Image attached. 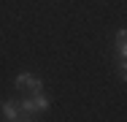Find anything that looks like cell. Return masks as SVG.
<instances>
[{"mask_svg": "<svg viewBox=\"0 0 127 122\" xmlns=\"http://www.w3.org/2000/svg\"><path fill=\"white\" fill-rule=\"evenodd\" d=\"M14 84H16V90H25V95H35V92H43V81L38 79V76H32V73H19L16 79H14Z\"/></svg>", "mask_w": 127, "mask_h": 122, "instance_id": "cell-1", "label": "cell"}, {"mask_svg": "<svg viewBox=\"0 0 127 122\" xmlns=\"http://www.w3.org/2000/svg\"><path fill=\"white\" fill-rule=\"evenodd\" d=\"M0 114H3V120H8V122H19L22 120V114H19V100H3V103H0Z\"/></svg>", "mask_w": 127, "mask_h": 122, "instance_id": "cell-2", "label": "cell"}, {"mask_svg": "<svg viewBox=\"0 0 127 122\" xmlns=\"http://www.w3.org/2000/svg\"><path fill=\"white\" fill-rule=\"evenodd\" d=\"M114 52H116V57H127V33H125V27H119V30H116Z\"/></svg>", "mask_w": 127, "mask_h": 122, "instance_id": "cell-3", "label": "cell"}, {"mask_svg": "<svg viewBox=\"0 0 127 122\" xmlns=\"http://www.w3.org/2000/svg\"><path fill=\"white\" fill-rule=\"evenodd\" d=\"M116 71H119V76H122V79L127 76V62H125V57H119V60H116Z\"/></svg>", "mask_w": 127, "mask_h": 122, "instance_id": "cell-4", "label": "cell"}]
</instances>
